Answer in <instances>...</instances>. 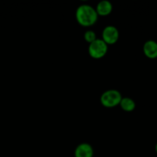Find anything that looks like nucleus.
<instances>
[{
	"mask_svg": "<svg viewBox=\"0 0 157 157\" xmlns=\"http://www.w3.org/2000/svg\"><path fill=\"white\" fill-rule=\"evenodd\" d=\"M75 17L81 25L84 27H90L97 22L98 15L96 9L90 5H81L78 6L75 13Z\"/></svg>",
	"mask_w": 157,
	"mask_h": 157,
	"instance_id": "obj_1",
	"label": "nucleus"
},
{
	"mask_svg": "<svg viewBox=\"0 0 157 157\" xmlns=\"http://www.w3.org/2000/svg\"><path fill=\"white\" fill-rule=\"evenodd\" d=\"M122 95L117 90H108L102 94L101 97V103L106 107H114L120 105Z\"/></svg>",
	"mask_w": 157,
	"mask_h": 157,
	"instance_id": "obj_2",
	"label": "nucleus"
},
{
	"mask_svg": "<svg viewBox=\"0 0 157 157\" xmlns=\"http://www.w3.org/2000/svg\"><path fill=\"white\" fill-rule=\"evenodd\" d=\"M108 50V45L102 39L97 38L94 41L89 44L88 53L93 58L100 59L106 55Z\"/></svg>",
	"mask_w": 157,
	"mask_h": 157,
	"instance_id": "obj_3",
	"label": "nucleus"
},
{
	"mask_svg": "<svg viewBox=\"0 0 157 157\" xmlns=\"http://www.w3.org/2000/svg\"><path fill=\"white\" fill-rule=\"evenodd\" d=\"M119 31L115 26L108 25L104 28L101 39L107 44H114L119 39Z\"/></svg>",
	"mask_w": 157,
	"mask_h": 157,
	"instance_id": "obj_4",
	"label": "nucleus"
},
{
	"mask_svg": "<svg viewBox=\"0 0 157 157\" xmlns=\"http://www.w3.org/2000/svg\"><path fill=\"white\" fill-rule=\"evenodd\" d=\"M143 51L147 58L155 59L157 58V42L154 40L147 41L144 43Z\"/></svg>",
	"mask_w": 157,
	"mask_h": 157,
	"instance_id": "obj_5",
	"label": "nucleus"
},
{
	"mask_svg": "<svg viewBox=\"0 0 157 157\" xmlns=\"http://www.w3.org/2000/svg\"><path fill=\"white\" fill-rule=\"evenodd\" d=\"M94 150L89 144H81L75 150V157H93Z\"/></svg>",
	"mask_w": 157,
	"mask_h": 157,
	"instance_id": "obj_6",
	"label": "nucleus"
},
{
	"mask_svg": "<svg viewBox=\"0 0 157 157\" xmlns=\"http://www.w3.org/2000/svg\"><path fill=\"white\" fill-rule=\"evenodd\" d=\"M95 9H96V12L98 15L106 16L111 13L112 10H113V6H112L111 2H110L109 1L103 0L98 3Z\"/></svg>",
	"mask_w": 157,
	"mask_h": 157,
	"instance_id": "obj_7",
	"label": "nucleus"
},
{
	"mask_svg": "<svg viewBox=\"0 0 157 157\" xmlns=\"http://www.w3.org/2000/svg\"><path fill=\"white\" fill-rule=\"evenodd\" d=\"M121 108L126 112H132L136 108V103L130 98H123L120 103Z\"/></svg>",
	"mask_w": 157,
	"mask_h": 157,
	"instance_id": "obj_8",
	"label": "nucleus"
},
{
	"mask_svg": "<svg viewBox=\"0 0 157 157\" xmlns=\"http://www.w3.org/2000/svg\"><path fill=\"white\" fill-rule=\"evenodd\" d=\"M84 40H85L87 42H88L89 44H90V43H92L93 41H94L95 40L97 39V35H96V33H95L94 31L88 30L84 33Z\"/></svg>",
	"mask_w": 157,
	"mask_h": 157,
	"instance_id": "obj_9",
	"label": "nucleus"
},
{
	"mask_svg": "<svg viewBox=\"0 0 157 157\" xmlns=\"http://www.w3.org/2000/svg\"><path fill=\"white\" fill-rule=\"evenodd\" d=\"M155 151H156V154H157V143H156V146H155Z\"/></svg>",
	"mask_w": 157,
	"mask_h": 157,
	"instance_id": "obj_10",
	"label": "nucleus"
}]
</instances>
